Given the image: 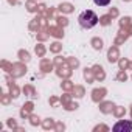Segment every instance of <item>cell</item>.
<instances>
[{"label": "cell", "mask_w": 132, "mask_h": 132, "mask_svg": "<svg viewBox=\"0 0 132 132\" xmlns=\"http://www.w3.org/2000/svg\"><path fill=\"white\" fill-rule=\"evenodd\" d=\"M78 22H79V25H81L82 28L90 30V28H93V27L98 23V16H96L92 10H86V11H82V13L79 14Z\"/></svg>", "instance_id": "1"}, {"label": "cell", "mask_w": 132, "mask_h": 132, "mask_svg": "<svg viewBox=\"0 0 132 132\" xmlns=\"http://www.w3.org/2000/svg\"><path fill=\"white\" fill-rule=\"evenodd\" d=\"M132 130V121L121 120L113 126V132H130Z\"/></svg>", "instance_id": "2"}, {"label": "cell", "mask_w": 132, "mask_h": 132, "mask_svg": "<svg viewBox=\"0 0 132 132\" xmlns=\"http://www.w3.org/2000/svg\"><path fill=\"white\" fill-rule=\"evenodd\" d=\"M95 2V5H98V6H107L109 3H110V0H93Z\"/></svg>", "instance_id": "3"}]
</instances>
